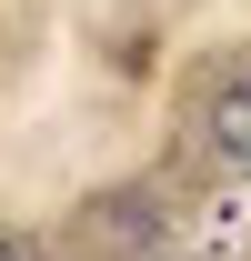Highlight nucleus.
Returning <instances> with one entry per match:
<instances>
[{
    "label": "nucleus",
    "mask_w": 251,
    "mask_h": 261,
    "mask_svg": "<svg viewBox=\"0 0 251 261\" xmlns=\"http://www.w3.org/2000/svg\"><path fill=\"white\" fill-rule=\"evenodd\" d=\"M201 141H211V151H231V161H251V70L211 91V111H201Z\"/></svg>",
    "instance_id": "f257e3e1"
},
{
    "label": "nucleus",
    "mask_w": 251,
    "mask_h": 261,
    "mask_svg": "<svg viewBox=\"0 0 251 261\" xmlns=\"http://www.w3.org/2000/svg\"><path fill=\"white\" fill-rule=\"evenodd\" d=\"M101 211H111V221H101L111 251H131V241L151 251V241H161V201H151V191H121V201H101Z\"/></svg>",
    "instance_id": "f03ea898"
},
{
    "label": "nucleus",
    "mask_w": 251,
    "mask_h": 261,
    "mask_svg": "<svg viewBox=\"0 0 251 261\" xmlns=\"http://www.w3.org/2000/svg\"><path fill=\"white\" fill-rule=\"evenodd\" d=\"M0 261H20V241H10V231H0Z\"/></svg>",
    "instance_id": "7ed1b4c3"
}]
</instances>
